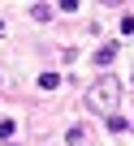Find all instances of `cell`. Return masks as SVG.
<instances>
[{"label":"cell","instance_id":"obj_2","mask_svg":"<svg viewBox=\"0 0 134 146\" xmlns=\"http://www.w3.org/2000/svg\"><path fill=\"white\" fill-rule=\"evenodd\" d=\"M112 60H117V43H104V47L95 52V64H100V69H108Z\"/></svg>","mask_w":134,"mask_h":146},{"label":"cell","instance_id":"obj_5","mask_svg":"<svg viewBox=\"0 0 134 146\" xmlns=\"http://www.w3.org/2000/svg\"><path fill=\"white\" fill-rule=\"evenodd\" d=\"M39 86H43V90H56V86H61V78H56V73H43V78H39Z\"/></svg>","mask_w":134,"mask_h":146},{"label":"cell","instance_id":"obj_4","mask_svg":"<svg viewBox=\"0 0 134 146\" xmlns=\"http://www.w3.org/2000/svg\"><path fill=\"white\" fill-rule=\"evenodd\" d=\"M13 133H18L13 120H0V142H13Z\"/></svg>","mask_w":134,"mask_h":146},{"label":"cell","instance_id":"obj_9","mask_svg":"<svg viewBox=\"0 0 134 146\" xmlns=\"http://www.w3.org/2000/svg\"><path fill=\"white\" fill-rule=\"evenodd\" d=\"M130 129H134V120H130Z\"/></svg>","mask_w":134,"mask_h":146},{"label":"cell","instance_id":"obj_6","mask_svg":"<svg viewBox=\"0 0 134 146\" xmlns=\"http://www.w3.org/2000/svg\"><path fill=\"white\" fill-rule=\"evenodd\" d=\"M108 129H112V133H125V129H130V120H121V116H108Z\"/></svg>","mask_w":134,"mask_h":146},{"label":"cell","instance_id":"obj_7","mask_svg":"<svg viewBox=\"0 0 134 146\" xmlns=\"http://www.w3.org/2000/svg\"><path fill=\"white\" fill-rule=\"evenodd\" d=\"M121 35H134V13H125V17H121Z\"/></svg>","mask_w":134,"mask_h":146},{"label":"cell","instance_id":"obj_1","mask_svg":"<svg viewBox=\"0 0 134 146\" xmlns=\"http://www.w3.org/2000/svg\"><path fill=\"white\" fill-rule=\"evenodd\" d=\"M87 108L91 112H104V116H112L117 112V99H121V82L112 78V73H104V78L95 82V86H87Z\"/></svg>","mask_w":134,"mask_h":146},{"label":"cell","instance_id":"obj_3","mask_svg":"<svg viewBox=\"0 0 134 146\" xmlns=\"http://www.w3.org/2000/svg\"><path fill=\"white\" fill-rule=\"evenodd\" d=\"M30 17H35V22H48V17H52V5H30Z\"/></svg>","mask_w":134,"mask_h":146},{"label":"cell","instance_id":"obj_8","mask_svg":"<svg viewBox=\"0 0 134 146\" xmlns=\"http://www.w3.org/2000/svg\"><path fill=\"white\" fill-rule=\"evenodd\" d=\"M0 35H5V22H0Z\"/></svg>","mask_w":134,"mask_h":146}]
</instances>
